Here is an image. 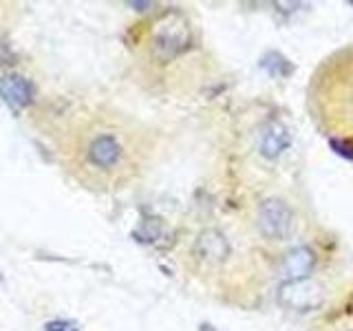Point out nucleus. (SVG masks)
Returning <instances> with one entry per match:
<instances>
[{
    "mask_svg": "<svg viewBox=\"0 0 353 331\" xmlns=\"http://www.w3.org/2000/svg\"><path fill=\"white\" fill-rule=\"evenodd\" d=\"M82 159L86 168L95 172L110 174L119 168H124L128 159L126 141L121 139L119 132L113 130H97L82 146Z\"/></svg>",
    "mask_w": 353,
    "mask_h": 331,
    "instance_id": "nucleus-1",
    "label": "nucleus"
},
{
    "mask_svg": "<svg viewBox=\"0 0 353 331\" xmlns=\"http://www.w3.org/2000/svg\"><path fill=\"white\" fill-rule=\"evenodd\" d=\"M254 219H256L254 223H256V230L261 232V237L265 241L281 243L294 234L296 212L281 197L263 199V201L256 205V217Z\"/></svg>",
    "mask_w": 353,
    "mask_h": 331,
    "instance_id": "nucleus-2",
    "label": "nucleus"
},
{
    "mask_svg": "<svg viewBox=\"0 0 353 331\" xmlns=\"http://www.w3.org/2000/svg\"><path fill=\"white\" fill-rule=\"evenodd\" d=\"M190 44V27L181 16H168L161 25L154 29L152 49L161 60H172L179 53H183Z\"/></svg>",
    "mask_w": 353,
    "mask_h": 331,
    "instance_id": "nucleus-3",
    "label": "nucleus"
},
{
    "mask_svg": "<svg viewBox=\"0 0 353 331\" xmlns=\"http://www.w3.org/2000/svg\"><path fill=\"white\" fill-rule=\"evenodd\" d=\"M323 290L312 283V281H290L281 287V301L290 309H298V312H309L316 309L323 303Z\"/></svg>",
    "mask_w": 353,
    "mask_h": 331,
    "instance_id": "nucleus-4",
    "label": "nucleus"
},
{
    "mask_svg": "<svg viewBox=\"0 0 353 331\" xmlns=\"http://www.w3.org/2000/svg\"><path fill=\"white\" fill-rule=\"evenodd\" d=\"M0 97H3V102L9 108L22 110L36 99V84H33L29 77L18 75V73L5 75V77H0Z\"/></svg>",
    "mask_w": 353,
    "mask_h": 331,
    "instance_id": "nucleus-5",
    "label": "nucleus"
},
{
    "mask_svg": "<svg viewBox=\"0 0 353 331\" xmlns=\"http://www.w3.org/2000/svg\"><path fill=\"white\" fill-rule=\"evenodd\" d=\"M194 254L205 265H221L230 257V241L219 230H205L196 239Z\"/></svg>",
    "mask_w": 353,
    "mask_h": 331,
    "instance_id": "nucleus-6",
    "label": "nucleus"
},
{
    "mask_svg": "<svg viewBox=\"0 0 353 331\" xmlns=\"http://www.w3.org/2000/svg\"><path fill=\"white\" fill-rule=\"evenodd\" d=\"M290 143H292L290 130L283 124H279V121H270V124L261 130L259 150L265 159H279L281 154L290 148Z\"/></svg>",
    "mask_w": 353,
    "mask_h": 331,
    "instance_id": "nucleus-7",
    "label": "nucleus"
},
{
    "mask_svg": "<svg viewBox=\"0 0 353 331\" xmlns=\"http://www.w3.org/2000/svg\"><path fill=\"white\" fill-rule=\"evenodd\" d=\"M314 268V252L309 248H294L283 257L281 270L290 281H305Z\"/></svg>",
    "mask_w": 353,
    "mask_h": 331,
    "instance_id": "nucleus-8",
    "label": "nucleus"
},
{
    "mask_svg": "<svg viewBox=\"0 0 353 331\" xmlns=\"http://www.w3.org/2000/svg\"><path fill=\"white\" fill-rule=\"evenodd\" d=\"M44 331H80L73 320H64V318H58V320H49L47 325H44Z\"/></svg>",
    "mask_w": 353,
    "mask_h": 331,
    "instance_id": "nucleus-9",
    "label": "nucleus"
},
{
    "mask_svg": "<svg viewBox=\"0 0 353 331\" xmlns=\"http://www.w3.org/2000/svg\"><path fill=\"white\" fill-rule=\"evenodd\" d=\"M0 279H3V276H0Z\"/></svg>",
    "mask_w": 353,
    "mask_h": 331,
    "instance_id": "nucleus-10",
    "label": "nucleus"
}]
</instances>
